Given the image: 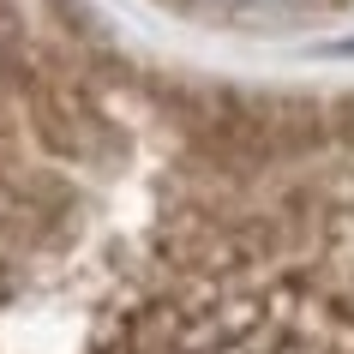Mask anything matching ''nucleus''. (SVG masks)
Returning <instances> with one entry per match:
<instances>
[{
  "label": "nucleus",
  "instance_id": "nucleus-1",
  "mask_svg": "<svg viewBox=\"0 0 354 354\" xmlns=\"http://www.w3.org/2000/svg\"><path fill=\"white\" fill-rule=\"evenodd\" d=\"M205 6H216V12H228V19H259V12H288V6H300V0H205Z\"/></svg>",
  "mask_w": 354,
  "mask_h": 354
}]
</instances>
